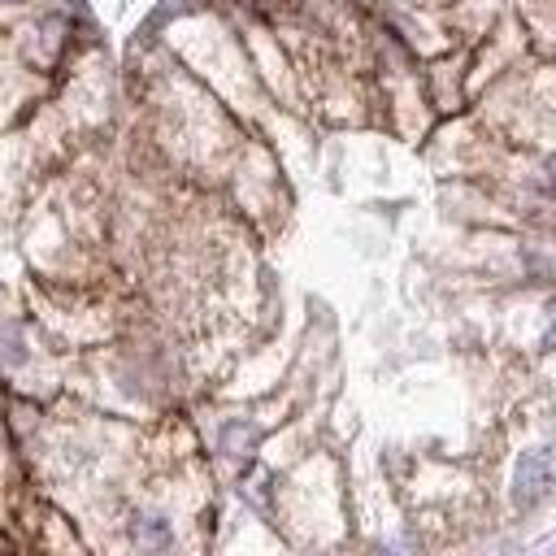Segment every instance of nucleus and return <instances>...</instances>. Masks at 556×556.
<instances>
[{"instance_id":"f257e3e1","label":"nucleus","mask_w":556,"mask_h":556,"mask_svg":"<svg viewBox=\"0 0 556 556\" xmlns=\"http://www.w3.org/2000/svg\"><path fill=\"white\" fill-rule=\"evenodd\" d=\"M547 473H552V452H530V456H521V465H517V500L526 504V500H534V495H543V486H547Z\"/></svg>"}]
</instances>
